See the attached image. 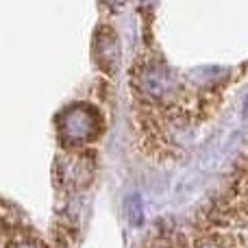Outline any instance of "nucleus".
Instances as JSON below:
<instances>
[{
    "label": "nucleus",
    "instance_id": "obj_1",
    "mask_svg": "<svg viewBox=\"0 0 248 248\" xmlns=\"http://www.w3.org/2000/svg\"><path fill=\"white\" fill-rule=\"evenodd\" d=\"M57 131L68 148L96 141L103 133V113L90 103H74L57 118Z\"/></svg>",
    "mask_w": 248,
    "mask_h": 248
},
{
    "label": "nucleus",
    "instance_id": "obj_2",
    "mask_svg": "<svg viewBox=\"0 0 248 248\" xmlns=\"http://www.w3.org/2000/svg\"><path fill=\"white\" fill-rule=\"evenodd\" d=\"M94 157L96 155L92 150H78L70 159H63L59 163V172H57L61 187L65 189L85 187L92 181V176H94V168H96Z\"/></svg>",
    "mask_w": 248,
    "mask_h": 248
},
{
    "label": "nucleus",
    "instance_id": "obj_3",
    "mask_svg": "<svg viewBox=\"0 0 248 248\" xmlns=\"http://www.w3.org/2000/svg\"><path fill=\"white\" fill-rule=\"evenodd\" d=\"M94 61L103 72L113 74L120 63V42L111 26H98L94 35Z\"/></svg>",
    "mask_w": 248,
    "mask_h": 248
},
{
    "label": "nucleus",
    "instance_id": "obj_4",
    "mask_svg": "<svg viewBox=\"0 0 248 248\" xmlns=\"http://www.w3.org/2000/svg\"><path fill=\"white\" fill-rule=\"evenodd\" d=\"M77 237V220L68 214H61L55 220L50 231V240H52V248H70V244Z\"/></svg>",
    "mask_w": 248,
    "mask_h": 248
},
{
    "label": "nucleus",
    "instance_id": "obj_5",
    "mask_svg": "<svg viewBox=\"0 0 248 248\" xmlns=\"http://www.w3.org/2000/svg\"><path fill=\"white\" fill-rule=\"evenodd\" d=\"M2 248H50V246L44 244V242L39 240L37 235H33V233H24V235L17 233V235H13Z\"/></svg>",
    "mask_w": 248,
    "mask_h": 248
},
{
    "label": "nucleus",
    "instance_id": "obj_6",
    "mask_svg": "<svg viewBox=\"0 0 248 248\" xmlns=\"http://www.w3.org/2000/svg\"><path fill=\"white\" fill-rule=\"evenodd\" d=\"M244 116H248V96H246V103H244Z\"/></svg>",
    "mask_w": 248,
    "mask_h": 248
}]
</instances>
